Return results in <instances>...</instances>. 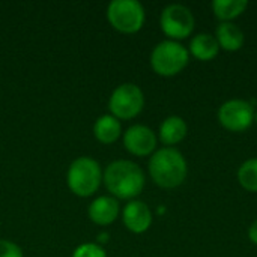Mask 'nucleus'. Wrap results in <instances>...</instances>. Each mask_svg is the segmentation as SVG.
Returning <instances> with one entry per match:
<instances>
[{
  "label": "nucleus",
  "mask_w": 257,
  "mask_h": 257,
  "mask_svg": "<svg viewBox=\"0 0 257 257\" xmlns=\"http://www.w3.org/2000/svg\"><path fill=\"white\" fill-rule=\"evenodd\" d=\"M102 182L111 197L134 200L145 190L146 178L139 164L130 160H116L102 172Z\"/></svg>",
  "instance_id": "f257e3e1"
},
{
  "label": "nucleus",
  "mask_w": 257,
  "mask_h": 257,
  "mask_svg": "<svg viewBox=\"0 0 257 257\" xmlns=\"http://www.w3.org/2000/svg\"><path fill=\"white\" fill-rule=\"evenodd\" d=\"M149 175L155 185L164 190L181 187L188 175V164L185 157L176 148H161L151 155Z\"/></svg>",
  "instance_id": "f03ea898"
},
{
  "label": "nucleus",
  "mask_w": 257,
  "mask_h": 257,
  "mask_svg": "<svg viewBox=\"0 0 257 257\" xmlns=\"http://www.w3.org/2000/svg\"><path fill=\"white\" fill-rule=\"evenodd\" d=\"M66 184L77 197H92L102 184V169L90 157H80L71 163L66 173Z\"/></svg>",
  "instance_id": "7ed1b4c3"
},
{
  "label": "nucleus",
  "mask_w": 257,
  "mask_h": 257,
  "mask_svg": "<svg viewBox=\"0 0 257 257\" xmlns=\"http://www.w3.org/2000/svg\"><path fill=\"white\" fill-rule=\"evenodd\" d=\"M190 63L188 48L176 41H161L151 53V68L160 77H175L181 74Z\"/></svg>",
  "instance_id": "20e7f679"
},
{
  "label": "nucleus",
  "mask_w": 257,
  "mask_h": 257,
  "mask_svg": "<svg viewBox=\"0 0 257 257\" xmlns=\"http://www.w3.org/2000/svg\"><path fill=\"white\" fill-rule=\"evenodd\" d=\"M107 20L114 30L134 35L143 29L146 12L137 0H113L107 6Z\"/></svg>",
  "instance_id": "39448f33"
},
{
  "label": "nucleus",
  "mask_w": 257,
  "mask_h": 257,
  "mask_svg": "<svg viewBox=\"0 0 257 257\" xmlns=\"http://www.w3.org/2000/svg\"><path fill=\"white\" fill-rule=\"evenodd\" d=\"M110 114L119 120H130L137 117L145 108V93L134 83L119 84L108 99Z\"/></svg>",
  "instance_id": "423d86ee"
},
{
  "label": "nucleus",
  "mask_w": 257,
  "mask_h": 257,
  "mask_svg": "<svg viewBox=\"0 0 257 257\" xmlns=\"http://www.w3.org/2000/svg\"><path fill=\"white\" fill-rule=\"evenodd\" d=\"M160 27L170 41H184L190 38L196 27V18L190 8L181 3L169 5L160 15Z\"/></svg>",
  "instance_id": "0eeeda50"
},
{
  "label": "nucleus",
  "mask_w": 257,
  "mask_h": 257,
  "mask_svg": "<svg viewBox=\"0 0 257 257\" xmlns=\"http://www.w3.org/2000/svg\"><path fill=\"white\" fill-rule=\"evenodd\" d=\"M256 107L241 98L223 102L217 111L218 123L230 133H244L254 123Z\"/></svg>",
  "instance_id": "6e6552de"
},
{
  "label": "nucleus",
  "mask_w": 257,
  "mask_h": 257,
  "mask_svg": "<svg viewBox=\"0 0 257 257\" xmlns=\"http://www.w3.org/2000/svg\"><path fill=\"white\" fill-rule=\"evenodd\" d=\"M158 136L146 125H133L123 133L125 149L136 157H149L157 151Z\"/></svg>",
  "instance_id": "1a4fd4ad"
},
{
  "label": "nucleus",
  "mask_w": 257,
  "mask_h": 257,
  "mask_svg": "<svg viewBox=\"0 0 257 257\" xmlns=\"http://www.w3.org/2000/svg\"><path fill=\"white\" fill-rule=\"evenodd\" d=\"M122 221L131 233L142 235L151 229L154 215L151 208L145 202L134 199L130 200L122 209Z\"/></svg>",
  "instance_id": "9d476101"
},
{
  "label": "nucleus",
  "mask_w": 257,
  "mask_h": 257,
  "mask_svg": "<svg viewBox=\"0 0 257 257\" xmlns=\"http://www.w3.org/2000/svg\"><path fill=\"white\" fill-rule=\"evenodd\" d=\"M87 214L93 224L102 227L110 226L117 220L120 214L119 200L111 196H99L89 205Z\"/></svg>",
  "instance_id": "9b49d317"
},
{
  "label": "nucleus",
  "mask_w": 257,
  "mask_h": 257,
  "mask_svg": "<svg viewBox=\"0 0 257 257\" xmlns=\"http://www.w3.org/2000/svg\"><path fill=\"white\" fill-rule=\"evenodd\" d=\"M188 134V125L181 116H169L166 117L158 130V140L164 145V148H175Z\"/></svg>",
  "instance_id": "f8f14e48"
},
{
  "label": "nucleus",
  "mask_w": 257,
  "mask_h": 257,
  "mask_svg": "<svg viewBox=\"0 0 257 257\" xmlns=\"http://www.w3.org/2000/svg\"><path fill=\"white\" fill-rule=\"evenodd\" d=\"M214 36L220 45V50L227 53H236L245 44V35L242 29L235 23H220Z\"/></svg>",
  "instance_id": "ddd939ff"
},
{
  "label": "nucleus",
  "mask_w": 257,
  "mask_h": 257,
  "mask_svg": "<svg viewBox=\"0 0 257 257\" xmlns=\"http://www.w3.org/2000/svg\"><path fill=\"white\" fill-rule=\"evenodd\" d=\"M188 53L200 62H211L220 53V45L214 35L208 32H200L194 35L188 45Z\"/></svg>",
  "instance_id": "4468645a"
},
{
  "label": "nucleus",
  "mask_w": 257,
  "mask_h": 257,
  "mask_svg": "<svg viewBox=\"0 0 257 257\" xmlns=\"http://www.w3.org/2000/svg\"><path fill=\"white\" fill-rule=\"evenodd\" d=\"M93 136L102 145H113L122 136L120 120L111 114H102L93 125Z\"/></svg>",
  "instance_id": "2eb2a0df"
},
{
  "label": "nucleus",
  "mask_w": 257,
  "mask_h": 257,
  "mask_svg": "<svg viewBox=\"0 0 257 257\" xmlns=\"http://www.w3.org/2000/svg\"><path fill=\"white\" fill-rule=\"evenodd\" d=\"M211 8H212L215 18L220 23H233V20H236L247 11L248 2H245V0H214Z\"/></svg>",
  "instance_id": "dca6fc26"
},
{
  "label": "nucleus",
  "mask_w": 257,
  "mask_h": 257,
  "mask_svg": "<svg viewBox=\"0 0 257 257\" xmlns=\"http://www.w3.org/2000/svg\"><path fill=\"white\" fill-rule=\"evenodd\" d=\"M239 185L248 191V193H257V158L245 160L236 173Z\"/></svg>",
  "instance_id": "f3484780"
},
{
  "label": "nucleus",
  "mask_w": 257,
  "mask_h": 257,
  "mask_svg": "<svg viewBox=\"0 0 257 257\" xmlns=\"http://www.w3.org/2000/svg\"><path fill=\"white\" fill-rule=\"evenodd\" d=\"M72 257H107V253H105V250L99 244L86 242V244L78 245L74 250Z\"/></svg>",
  "instance_id": "a211bd4d"
},
{
  "label": "nucleus",
  "mask_w": 257,
  "mask_h": 257,
  "mask_svg": "<svg viewBox=\"0 0 257 257\" xmlns=\"http://www.w3.org/2000/svg\"><path fill=\"white\" fill-rule=\"evenodd\" d=\"M0 257H24V253L18 244L8 239H0Z\"/></svg>",
  "instance_id": "6ab92c4d"
},
{
  "label": "nucleus",
  "mask_w": 257,
  "mask_h": 257,
  "mask_svg": "<svg viewBox=\"0 0 257 257\" xmlns=\"http://www.w3.org/2000/svg\"><path fill=\"white\" fill-rule=\"evenodd\" d=\"M248 239L257 245V220H254L253 223H251V226L248 227Z\"/></svg>",
  "instance_id": "aec40b11"
},
{
  "label": "nucleus",
  "mask_w": 257,
  "mask_h": 257,
  "mask_svg": "<svg viewBox=\"0 0 257 257\" xmlns=\"http://www.w3.org/2000/svg\"><path fill=\"white\" fill-rule=\"evenodd\" d=\"M254 123L257 125V108H256V113H254Z\"/></svg>",
  "instance_id": "412c9836"
}]
</instances>
